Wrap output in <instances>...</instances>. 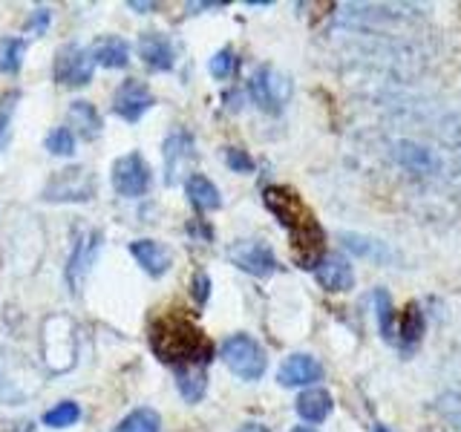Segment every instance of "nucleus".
<instances>
[{
    "mask_svg": "<svg viewBox=\"0 0 461 432\" xmlns=\"http://www.w3.org/2000/svg\"><path fill=\"white\" fill-rule=\"evenodd\" d=\"M266 208L277 216V222L292 237V254L303 268H314L323 259V228L314 213L303 205V199L285 184H271L263 194Z\"/></svg>",
    "mask_w": 461,
    "mask_h": 432,
    "instance_id": "1",
    "label": "nucleus"
},
{
    "mask_svg": "<svg viewBox=\"0 0 461 432\" xmlns=\"http://www.w3.org/2000/svg\"><path fill=\"white\" fill-rule=\"evenodd\" d=\"M150 346L162 364L176 366H208L213 343L202 335L185 314H165L150 326Z\"/></svg>",
    "mask_w": 461,
    "mask_h": 432,
    "instance_id": "2",
    "label": "nucleus"
},
{
    "mask_svg": "<svg viewBox=\"0 0 461 432\" xmlns=\"http://www.w3.org/2000/svg\"><path fill=\"white\" fill-rule=\"evenodd\" d=\"M76 352H78V338H76V323L67 314H52L43 320L41 331V355L50 372L61 374L76 366Z\"/></svg>",
    "mask_w": 461,
    "mask_h": 432,
    "instance_id": "3",
    "label": "nucleus"
},
{
    "mask_svg": "<svg viewBox=\"0 0 461 432\" xmlns=\"http://www.w3.org/2000/svg\"><path fill=\"white\" fill-rule=\"evenodd\" d=\"M41 389V374L35 364H29L14 349H4L0 346V400L4 403H23L26 398L38 395Z\"/></svg>",
    "mask_w": 461,
    "mask_h": 432,
    "instance_id": "4",
    "label": "nucleus"
},
{
    "mask_svg": "<svg viewBox=\"0 0 461 432\" xmlns=\"http://www.w3.org/2000/svg\"><path fill=\"white\" fill-rule=\"evenodd\" d=\"M222 360L240 381H259L268 366L263 346H259L251 335H242V331L240 335H230L222 343Z\"/></svg>",
    "mask_w": 461,
    "mask_h": 432,
    "instance_id": "5",
    "label": "nucleus"
},
{
    "mask_svg": "<svg viewBox=\"0 0 461 432\" xmlns=\"http://www.w3.org/2000/svg\"><path fill=\"white\" fill-rule=\"evenodd\" d=\"M95 196V173L84 165H72L52 173V179L43 187L47 202H90Z\"/></svg>",
    "mask_w": 461,
    "mask_h": 432,
    "instance_id": "6",
    "label": "nucleus"
},
{
    "mask_svg": "<svg viewBox=\"0 0 461 432\" xmlns=\"http://www.w3.org/2000/svg\"><path fill=\"white\" fill-rule=\"evenodd\" d=\"M249 93L257 101L259 110L266 112H280L285 107V101L292 98V81L274 67H259L254 72V78L249 84Z\"/></svg>",
    "mask_w": 461,
    "mask_h": 432,
    "instance_id": "7",
    "label": "nucleus"
},
{
    "mask_svg": "<svg viewBox=\"0 0 461 432\" xmlns=\"http://www.w3.org/2000/svg\"><path fill=\"white\" fill-rule=\"evenodd\" d=\"M93 69H95L93 50H84V47H76V43H67V47H61V50H58V55H55L52 76H55L58 84L84 86V84H90Z\"/></svg>",
    "mask_w": 461,
    "mask_h": 432,
    "instance_id": "8",
    "label": "nucleus"
},
{
    "mask_svg": "<svg viewBox=\"0 0 461 432\" xmlns=\"http://www.w3.org/2000/svg\"><path fill=\"white\" fill-rule=\"evenodd\" d=\"M228 259L251 277H271L277 271V256L259 239H240L228 248Z\"/></svg>",
    "mask_w": 461,
    "mask_h": 432,
    "instance_id": "9",
    "label": "nucleus"
},
{
    "mask_svg": "<svg viewBox=\"0 0 461 432\" xmlns=\"http://www.w3.org/2000/svg\"><path fill=\"white\" fill-rule=\"evenodd\" d=\"M101 254V230H84L76 239V248L69 254V266H67V283L72 294H81V288L90 277V271L95 266V259Z\"/></svg>",
    "mask_w": 461,
    "mask_h": 432,
    "instance_id": "10",
    "label": "nucleus"
},
{
    "mask_svg": "<svg viewBox=\"0 0 461 432\" xmlns=\"http://www.w3.org/2000/svg\"><path fill=\"white\" fill-rule=\"evenodd\" d=\"M113 187L119 196H144L150 187V167L139 153H127L113 165Z\"/></svg>",
    "mask_w": 461,
    "mask_h": 432,
    "instance_id": "11",
    "label": "nucleus"
},
{
    "mask_svg": "<svg viewBox=\"0 0 461 432\" xmlns=\"http://www.w3.org/2000/svg\"><path fill=\"white\" fill-rule=\"evenodd\" d=\"M153 107V93L148 90V84L127 78L119 90H115L113 110L122 115L124 122H139L144 112Z\"/></svg>",
    "mask_w": 461,
    "mask_h": 432,
    "instance_id": "12",
    "label": "nucleus"
},
{
    "mask_svg": "<svg viewBox=\"0 0 461 432\" xmlns=\"http://www.w3.org/2000/svg\"><path fill=\"white\" fill-rule=\"evenodd\" d=\"M194 136L187 130H173L165 141V182L176 184L185 167L194 162Z\"/></svg>",
    "mask_w": 461,
    "mask_h": 432,
    "instance_id": "13",
    "label": "nucleus"
},
{
    "mask_svg": "<svg viewBox=\"0 0 461 432\" xmlns=\"http://www.w3.org/2000/svg\"><path fill=\"white\" fill-rule=\"evenodd\" d=\"M314 277L321 283L326 292L331 294H340V292H349L355 285V271L352 263L340 254H323L321 263L314 266Z\"/></svg>",
    "mask_w": 461,
    "mask_h": 432,
    "instance_id": "14",
    "label": "nucleus"
},
{
    "mask_svg": "<svg viewBox=\"0 0 461 432\" xmlns=\"http://www.w3.org/2000/svg\"><path fill=\"white\" fill-rule=\"evenodd\" d=\"M280 386H314L323 381V364L312 355H288L277 372Z\"/></svg>",
    "mask_w": 461,
    "mask_h": 432,
    "instance_id": "15",
    "label": "nucleus"
},
{
    "mask_svg": "<svg viewBox=\"0 0 461 432\" xmlns=\"http://www.w3.org/2000/svg\"><path fill=\"white\" fill-rule=\"evenodd\" d=\"M139 52L144 58V64L156 72H167L176 64V52H173V43L162 32H144L139 38Z\"/></svg>",
    "mask_w": 461,
    "mask_h": 432,
    "instance_id": "16",
    "label": "nucleus"
},
{
    "mask_svg": "<svg viewBox=\"0 0 461 432\" xmlns=\"http://www.w3.org/2000/svg\"><path fill=\"white\" fill-rule=\"evenodd\" d=\"M130 254L136 256V263L150 274V277H162L170 268V251L156 239H136L130 242Z\"/></svg>",
    "mask_w": 461,
    "mask_h": 432,
    "instance_id": "17",
    "label": "nucleus"
},
{
    "mask_svg": "<svg viewBox=\"0 0 461 432\" xmlns=\"http://www.w3.org/2000/svg\"><path fill=\"white\" fill-rule=\"evenodd\" d=\"M294 410H297V415L303 418V421H309V424H323L326 418L331 415V410H335V400H331V395L326 392V389H321V386H309L306 392H300V395H297Z\"/></svg>",
    "mask_w": 461,
    "mask_h": 432,
    "instance_id": "18",
    "label": "nucleus"
},
{
    "mask_svg": "<svg viewBox=\"0 0 461 432\" xmlns=\"http://www.w3.org/2000/svg\"><path fill=\"white\" fill-rule=\"evenodd\" d=\"M185 191H187V199H191V205L196 211H216L222 205V196H220V191H216V184L208 176H202V173L187 176Z\"/></svg>",
    "mask_w": 461,
    "mask_h": 432,
    "instance_id": "19",
    "label": "nucleus"
},
{
    "mask_svg": "<svg viewBox=\"0 0 461 432\" xmlns=\"http://www.w3.org/2000/svg\"><path fill=\"white\" fill-rule=\"evenodd\" d=\"M173 374H176V386H179L182 398L187 403H199L202 395H205V389H208L205 366H176V369H173Z\"/></svg>",
    "mask_w": 461,
    "mask_h": 432,
    "instance_id": "20",
    "label": "nucleus"
},
{
    "mask_svg": "<svg viewBox=\"0 0 461 432\" xmlns=\"http://www.w3.org/2000/svg\"><path fill=\"white\" fill-rule=\"evenodd\" d=\"M93 58H95V64L110 67V69L127 67L130 64V43L124 38H104L93 47Z\"/></svg>",
    "mask_w": 461,
    "mask_h": 432,
    "instance_id": "21",
    "label": "nucleus"
},
{
    "mask_svg": "<svg viewBox=\"0 0 461 432\" xmlns=\"http://www.w3.org/2000/svg\"><path fill=\"white\" fill-rule=\"evenodd\" d=\"M69 122L76 124L78 136L86 139V141H93L101 133V115H98V110L90 104V101H72Z\"/></svg>",
    "mask_w": 461,
    "mask_h": 432,
    "instance_id": "22",
    "label": "nucleus"
},
{
    "mask_svg": "<svg viewBox=\"0 0 461 432\" xmlns=\"http://www.w3.org/2000/svg\"><path fill=\"white\" fill-rule=\"evenodd\" d=\"M158 429H162V418L150 407L133 410L119 427H115V432H158Z\"/></svg>",
    "mask_w": 461,
    "mask_h": 432,
    "instance_id": "23",
    "label": "nucleus"
},
{
    "mask_svg": "<svg viewBox=\"0 0 461 432\" xmlns=\"http://www.w3.org/2000/svg\"><path fill=\"white\" fill-rule=\"evenodd\" d=\"M23 55H26L23 38H0V72L14 76L23 64Z\"/></svg>",
    "mask_w": 461,
    "mask_h": 432,
    "instance_id": "24",
    "label": "nucleus"
},
{
    "mask_svg": "<svg viewBox=\"0 0 461 432\" xmlns=\"http://www.w3.org/2000/svg\"><path fill=\"white\" fill-rule=\"evenodd\" d=\"M398 320H401V326H398V331H395V340L401 338L403 346L418 343V338L424 335V317H421V311H418V306L403 309V314L398 317Z\"/></svg>",
    "mask_w": 461,
    "mask_h": 432,
    "instance_id": "25",
    "label": "nucleus"
},
{
    "mask_svg": "<svg viewBox=\"0 0 461 432\" xmlns=\"http://www.w3.org/2000/svg\"><path fill=\"white\" fill-rule=\"evenodd\" d=\"M81 418V407L76 400H61L55 403V407L43 415V424L52 427V429H64V427H72Z\"/></svg>",
    "mask_w": 461,
    "mask_h": 432,
    "instance_id": "26",
    "label": "nucleus"
},
{
    "mask_svg": "<svg viewBox=\"0 0 461 432\" xmlns=\"http://www.w3.org/2000/svg\"><path fill=\"white\" fill-rule=\"evenodd\" d=\"M436 412L444 418L453 429L461 432V395L458 392H444L436 398Z\"/></svg>",
    "mask_w": 461,
    "mask_h": 432,
    "instance_id": "27",
    "label": "nucleus"
},
{
    "mask_svg": "<svg viewBox=\"0 0 461 432\" xmlns=\"http://www.w3.org/2000/svg\"><path fill=\"white\" fill-rule=\"evenodd\" d=\"M375 306H378V326H381V335L386 340L395 343V311H393V302L384 292H375Z\"/></svg>",
    "mask_w": 461,
    "mask_h": 432,
    "instance_id": "28",
    "label": "nucleus"
},
{
    "mask_svg": "<svg viewBox=\"0 0 461 432\" xmlns=\"http://www.w3.org/2000/svg\"><path fill=\"white\" fill-rule=\"evenodd\" d=\"M47 150L52 156H72L76 153V136H72L69 127H58L47 136Z\"/></svg>",
    "mask_w": 461,
    "mask_h": 432,
    "instance_id": "29",
    "label": "nucleus"
},
{
    "mask_svg": "<svg viewBox=\"0 0 461 432\" xmlns=\"http://www.w3.org/2000/svg\"><path fill=\"white\" fill-rule=\"evenodd\" d=\"M208 69H211V76L213 78H220V81H225V78H230L234 76V69H237V55H234V50H220L213 58H211V64H208Z\"/></svg>",
    "mask_w": 461,
    "mask_h": 432,
    "instance_id": "30",
    "label": "nucleus"
},
{
    "mask_svg": "<svg viewBox=\"0 0 461 432\" xmlns=\"http://www.w3.org/2000/svg\"><path fill=\"white\" fill-rule=\"evenodd\" d=\"M18 101H21V93H14V90L0 98V148L9 141V124H12V112L18 107Z\"/></svg>",
    "mask_w": 461,
    "mask_h": 432,
    "instance_id": "31",
    "label": "nucleus"
},
{
    "mask_svg": "<svg viewBox=\"0 0 461 432\" xmlns=\"http://www.w3.org/2000/svg\"><path fill=\"white\" fill-rule=\"evenodd\" d=\"M401 150H407V153H401V162L412 167L415 173H427L429 167V153L421 150V148H412V144H401Z\"/></svg>",
    "mask_w": 461,
    "mask_h": 432,
    "instance_id": "32",
    "label": "nucleus"
},
{
    "mask_svg": "<svg viewBox=\"0 0 461 432\" xmlns=\"http://www.w3.org/2000/svg\"><path fill=\"white\" fill-rule=\"evenodd\" d=\"M225 165L234 173H251L254 170V158L240 150V148H225Z\"/></svg>",
    "mask_w": 461,
    "mask_h": 432,
    "instance_id": "33",
    "label": "nucleus"
},
{
    "mask_svg": "<svg viewBox=\"0 0 461 432\" xmlns=\"http://www.w3.org/2000/svg\"><path fill=\"white\" fill-rule=\"evenodd\" d=\"M50 21H52V12H50V9H35V12H32V18L26 21V32L43 35V32H47Z\"/></svg>",
    "mask_w": 461,
    "mask_h": 432,
    "instance_id": "34",
    "label": "nucleus"
},
{
    "mask_svg": "<svg viewBox=\"0 0 461 432\" xmlns=\"http://www.w3.org/2000/svg\"><path fill=\"white\" fill-rule=\"evenodd\" d=\"M191 288H194V300L199 302V306H205L208 302V294H211V280H208V274H196L194 277V283H191Z\"/></svg>",
    "mask_w": 461,
    "mask_h": 432,
    "instance_id": "35",
    "label": "nucleus"
},
{
    "mask_svg": "<svg viewBox=\"0 0 461 432\" xmlns=\"http://www.w3.org/2000/svg\"><path fill=\"white\" fill-rule=\"evenodd\" d=\"M240 432H268V427L251 421V424H242V427H240Z\"/></svg>",
    "mask_w": 461,
    "mask_h": 432,
    "instance_id": "36",
    "label": "nucleus"
},
{
    "mask_svg": "<svg viewBox=\"0 0 461 432\" xmlns=\"http://www.w3.org/2000/svg\"><path fill=\"white\" fill-rule=\"evenodd\" d=\"M130 6L139 9V12H148V9H153L156 4H139V0H130Z\"/></svg>",
    "mask_w": 461,
    "mask_h": 432,
    "instance_id": "37",
    "label": "nucleus"
},
{
    "mask_svg": "<svg viewBox=\"0 0 461 432\" xmlns=\"http://www.w3.org/2000/svg\"><path fill=\"white\" fill-rule=\"evenodd\" d=\"M292 432H317V429L314 427H294Z\"/></svg>",
    "mask_w": 461,
    "mask_h": 432,
    "instance_id": "38",
    "label": "nucleus"
}]
</instances>
